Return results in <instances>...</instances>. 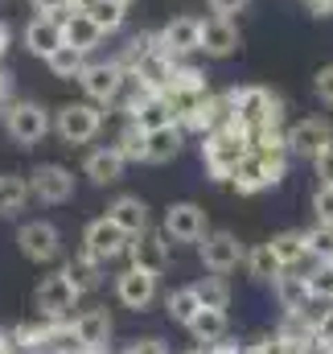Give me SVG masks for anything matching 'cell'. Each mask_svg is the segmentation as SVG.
I'll return each instance as SVG.
<instances>
[{
  "label": "cell",
  "instance_id": "ba28073f",
  "mask_svg": "<svg viewBox=\"0 0 333 354\" xmlns=\"http://www.w3.org/2000/svg\"><path fill=\"white\" fill-rule=\"evenodd\" d=\"M157 297H161V276H157V272H144V268L128 264L115 276V301H120L124 309L144 313V309L157 305Z\"/></svg>",
  "mask_w": 333,
  "mask_h": 354
},
{
  "label": "cell",
  "instance_id": "ee69618b",
  "mask_svg": "<svg viewBox=\"0 0 333 354\" xmlns=\"http://www.w3.org/2000/svg\"><path fill=\"white\" fill-rule=\"evenodd\" d=\"M313 169H317V177H321V185H333V145L313 161Z\"/></svg>",
  "mask_w": 333,
  "mask_h": 354
},
{
  "label": "cell",
  "instance_id": "cb8c5ba5",
  "mask_svg": "<svg viewBox=\"0 0 333 354\" xmlns=\"http://www.w3.org/2000/svg\"><path fill=\"white\" fill-rule=\"evenodd\" d=\"M185 136H181V124H169V128H153L149 132V145H144V165H169L177 161Z\"/></svg>",
  "mask_w": 333,
  "mask_h": 354
},
{
  "label": "cell",
  "instance_id": "8fae6325",
  "mask_svg": "<svg viewBox=\"0 0 333 354\" xmlns=\"http://www.w3.org/2000/svg\"><path fill=\"white\" fill-rule=\"evenodd\" d=\"M284 140H288V153H292V157L317 161V157H321V153L333 145V124H330V120H321V115L296 120V124L284 132Z\"/></svg>",
  "mask_w": 333,
  "mask_h": 354
},
{
  "label": "cell",
  "instance_id": "9a60e30c",
  "mask_svg": "<svg viewBox=\"0 0 333 354\" xmlns=\"http://www.w3.org/2000/svg\"><path fill=\"white\" fill-rule=\"evenodd\" d=\"M29 181H33V198L46 206H62L75 198V174L66 165H37L29 169Z\"/></svg>",
  "mask_w": 333,
  "mask_h": 354
},
{
  "label": "cell",
  "instance_id": "8992f818",
  "mask_svg": "<svg viewBox=\"0 0 333 354\" xmlns=\"http://www.w3.org/2000/svg\"><path fill=\"white\" fill-rule=\"evenodd\" d=\"M128 248H132V235L124 227H115L107 214L95 218V223H86V231H83V256L86 260L107 268V264H115L120 256H128Z\"/></svg>",
  "mask_w": 333,
  "mask_h": 354
},
{
  "label": "cell",
  "instance_id": "681fc988",
  "mask_svg": "<svg viewBox=\"0 0 333 354\" xmlns=\"http://www.w3.org/2000/svg\"><path fill=\"white\" fill-rule=\"evenodd\" d=\"M107 354H111V351H107ZM120 354H124V351H120Z\"/></svg>",
  "mask_w": 333,
  "mask_h": 354
},
{
  "label": "cell",
  "instance_id": "7a4b0ae2",
  "mask_svg": "<svg viewBox=\"0 0 333 354\" xmlns=\"http://www.w3.org/2000/svg\"><path fill=\"white\" fill-rule=\"evenodd\" d=\"M288 140H276V145H259V149H251V157L235 169L231 177V185L251 198V194H263V189H276L284 174H288Z\"/></svg>",
  "mask_w": 333,
  "mask_h": 354
},
{
  "label": "cell",
  "instance_id": "d6986e66",
  "mask_svg": "<svg viewBox=\"0 0 333 354\" xmlns=\"http://www.w3.org/2000/svg\"><path fill=\"white\" fill-rule=\"evenodd\" d=\"M70 330H75V346L79 351L107 354V342H111V317H107V309H83V313H75Z\"/></svg>",
  "mask_w": 333,
  "mask_h": 354
},
{
  "label": "cell",
  "instance_id": "60d3db41",
  "mask_svg": "<svg viewBox=\"0 0 333 354\" xmlns=\"http://www.w3.org/2000/svg\"><path fill=\"white\" fill-rule=\"evenodd\" d=\"M214 17H235V12H247L251 0H206Z\"/></svg>",
  "mask_w": 333,
  "mask_h": 354
},
{
  "label": "cell",
  "instance_id": "9c48e42d",
  "mask_svg": "<svg viewBox=\"0 0 333 354\" xmlns=\"http://www.w3.org/2000/svg\"><path fill=\"white\" fill-rule=\"evenodd\" d=\"M17 248L29 264H54L62 256V231L50 223V218H33V223H21L17 231Z\"/></svg>",
  "mask_w": 333,
  "mask_h": 354
},
{
  "label": "cell",
  "instance_id": "f6af8a7d",
  "mask_svg": "<svg viewBox=\"0 0 333 354\" xmlns=\"http://www.w3.org/2000/svg\"><path fill=\"white\" fill-rule=\"evenodd\" d=\"M313 334H317L321 342H333V309H325V313L313 317Z\"/></svg>",
  "mask_w": 333,
  "mask_h": 354
},
{
  "label": "cell",
  "instance_id": "44dd1931",
  "mask_svg": "<svg viewBox=\"0 0 333 354\" xmlns=\"http://www.w3.org/2000/svg\"><path fill=\"white\" fill-rule=\"evenodd\" d=\"M128 169V157L115 149V145H99V149H91L83 161V174L95 181V185H115L120 177Z\"/></svg>",
  "mask_w": 333,
  "mask_h": 354
},
{
  "label": "cell",
  "instance_id": "7402d4cb",
  "mask_svg": "<svg viewBox=\"0 0 333 354\" xmlns=\"http://www.w3.org/2000/svg\"><path fill=\"white\" fill-rule=\"evenodd\" d=\"M62 33H66V46H75V50H83V54L99 50L103 37H107V33L95 25V17H91L86 8H70V12L62 17Z\"/></svg>",
  "mask_w": 333,
  "mask_h": 354
},
{
  "label": "cell",
  "instance_id": "30bf717a",
  "mask_svg": "<svg viewBox=\"0 0 333 354\" xmlns=\"http://www.w3.org/2000/svg\"><path fill=\"white\" fill-rule=\"evenodd\" d=\"M198 256H202V268L206 272H218V276H227V272H235L239 264H247V248L239 243L235 231H210L198 243Z\"/></svg>",
  "mask_w": 333,
  "mask_h": 354
},
{
  "label": "cell",
  "instance_id": "b9f144b4",
  "mask_svg": "<svg viewBox=\"0 0 333 354\" xmlns=\"http://www.w3.org/2000/svg\"><path fill=\"white\" fill-rule=\"evenodd\" d=\"M0 354H25L17 326H0Z\"/></svg>",
  "mask_w": 333,
  "mask_h": 354
},
{
  "label": "cell",
  "instance_id": "c3c4849f",
  "mask_svg": "<svg viewBox=\"0 0 333 354\" xmlns=\"http://www.w3.org/2000/svg\"><path fill=\"white\" fill-rule=\"evenodd\" d=\"M189 354H210V346H198V351H189Z\"/></svg>",
  "mask_w": 333,
  "mask_h": 354
},
{
  "label": "cell",
  "instance_id": "4fadbf2b",
  "mask_svg": "<svg viewBox=\"0 0 333 354\" xmlns=\"http://www.w3.org/2000/svg\"><path fill=\"white\" fill-rule=\"evenodd\" d=\"M124 83H128V71L120 62H91L79 79V87L86 91L91 103H120Z\"/></svg>",
  "mask_w": 333,
  "mask_h": 354
},
{
  "label": "cell",
  "instance_id": "5b68a950",
  "mask_svg": "<svg viewBox=\"0 0 333 354\" xmlns=\"http://www.w3.org/2000/svg\"><path fill=\"white\" fill-rule=\"evenodd\" d=\"M79 297H83V292H79V284L70 280L66 268L41 276V284L33 288V305H37L41 322H66V317L79 309Z\"/></svg>",
  "mask_w": 333,
  "mask_h": 354
},
{
  "label": "cell",
  "instance_id": "6da1fadb",
  "mask_svg": "<svg viewBox=\"0 0 333 354\" xmlns=\"http://www.w3.org/2000/svg\"><path fill=\"white\" fill-rule=\"evenodd\" d=\"M231 103H235V124L251 136V145H276L284 140L280 132V120H284V99L267 87H235L231 91Z\"/></svg>",
  "mask_w": 333,
  "mask_h": 354
},
{
  "label": "cell",
  "instance_id": "5bb4252c",
  "mask_svg": "<svg viewBox=\"0 0 333 354\" xmlns=\"http://www.w3.org/2000/svg\"><path fill=\"white\" fill-rule=\"evenodd\" d=\"M243 46V33L235 25V17H206L202 21V54L222 62V58H235Z\"/></svg>",
  "mask_w": 333,
  "mask_h": 354
},
{
  "label": "cell",
  "instance_id": "e0dca14e",
  "mask_svg": "<svg viewBox=\"0 0 333 354\" xmlns=\"http://www.w3.org/2000/svg\"><path fill=\"white\" fill-rule=\"evenodd\" d=\"M161 50L173 58L202 54V17H173L161 29Z\"/></svg>",
  "mask_w": 333,
  "mask_h": 354
},
{
  "label": "cell",
  "instance_id": "52a82bcc",
  "mask_svg": "<svg viewBox=\"0 0 333 354\" xmlns=\"http://www.w3.org/2000/svg\"><path fill=\"white\" fill-rule=\"evenodd\" d=\"M99 128H103V111L95 107V103H62L58 111H54V132H58V140L62 145H91L95 136H99Z\"/></svg>",
  "mask_w": 333,
  "mask_h": 354
},
{
  "label": "cell",
  "instance_id": "74e56055",
  "mask_svg": "<svg viewBox=\"0 0 333 354\" xmlns=\"http://www.w3.org/2000/svg\"><path fill=\"white\" fill-rule=\"evenodd\" d=\"M313 214L321 227H333V185H317L313 189Z\"/></svg>",
  "mask_w": 333,
  "mask_h": 354
},
{
  "label": "cell",
  "instance_id": "ac0fdd59",
  "mask_svg": "<svg viewBox=\"0 0 333 354\" xmlns=\"http://www.w3.org/2000/svg\"><path fill=\"white\" fill-rule=\"evenodd\" d=\"M169 248H173V239H169L165 231H144V235H136L132 239V248H128V260L136 268H144V272H157V276H165L169 268Z\"/></svg>",
  "mask_w": 333,
  "mask_h": 354
},
{
  "label": "cell",
  "instance_id": "603a6c76",
  "mask_svg": "<svg viewBox=\"0 0 333 354\" xmlns=\"http://www.w3.org/2000/svg\"><path fill=\"white\" fill-rule=\"evenodd\" d=\"M33 202L29 174H0V218H17Z\"/></svg>",
  "mask_w": 333,
  "mask_h": 354
},
{
  "label": "cell",
  "instance_id": "f546056e",
  "mask_svg": "<svg viewBox=\"0 0 333 354\" xmlns=\"http://www.w3.org/2000/svg\"><path fill=\"white\" fill-rule=\"evenodd\" d=\"M247 272H251V280H259V284H276L284 276V264L276 260L272 243H259V248L247 252Z\"/></svg>",
  "mask_w": 333,
  "mask_h": 354
},
{
  "label": "cell",
  "instance_id": "83f0119b",
  "mask_svg": "<svg viewBox=\"0 0 333 354\" xmlns=\"http://www.w3.org/2000/svg\"><path fill=\"white\" fill-rule=\"evenodd\" d=\"M227 330H231L227 309H202V313L193 317V326H189V334H193L198 346H214V342H222Z\"/></svg>",
  "mask_w": 333,
  "mask_h": 354
},
{
  "label": "cell",
  "instance_id": "e575fe53",
  "mask_svg": "<svg viewBox=\"0 0 333 354\" xmlns=\"http://www.w3.org/2000/svg\"><path fill=\"white\" fill-rule=\"evenodd\" d=\"M305 243H309V260L313 264H333V227H313L305 231Z\"/></svg>",
  "mask_w": 333,
  "mask_h": 354
},
{
  "label": "cell",
  "instance_id": "3957f363",
  "mask_svg": "<svg viewBox=\"0 0 333 354\" xmlns=\"http://www.w3.org/2000/svg\"><path fill=\"white\" fill-rule=\"evenodd\" d=\"M251 149H255V145H251V136L239 128V124L202 136V165H206L210 181H231L235 169L251 157Z\"/></svg>",
  "mask_w": 333,
  "mask_h": 354
},
{
  "label": "cell",
  "instance_id": "8d00e7d4",
  "mask_svg": "<svg viewBox=\"0 0 333 354\" xmlns=\"http://www.w3.org/2000/svg\"><path fill=\"white\" fill-rule=\"evenodd\" d=\"M66 272H70V280L79 284V292H91V288H99V272H103V264L86 260L83 252H79V260H70V264H66Z\"/></svg>",
  "mask_w": 333,
  "mask_h": 354
},
{
  "label": "cell",
  "instance_id": "7bdbcfd3",
  "mask_svg": "<svg viewBox=\"0 0 333 354\" xmlns=\"http://www.w3.org/2000/svg\"><path fill=\"white\" fill-rule=\"evenodd\" d=\"M29 8H33V12H46V17H54V12L75 8V0H29Z\"/></svg>",
  "mask_w": 333,
  "mask_h": 354
},
{
  "label": "cell",
  "instance_id": "f35d334b",
  "mask_svg": "<svg viewBox=\"0 0 333 354\" xmlns=\"http://www.w3.org/2000/svg\"><path fill=\"white\" fill-rule=\"evenodd\" d=\"M313 91H317V99H321L325 107H333V62L317 71V79H313Z\"/></svg>",
  "mask_w": 333,
  "mask_h": 354
},
{
  "label": "cell",
  "instance_id": "f1b7e54d",
  "mask_svg": "<svg viewBox=\"0 0 333 354\" xmlns=\"http://www.w3.org/2000/svg\"><path fill=\"white\" fill-rule=\"evenodd\" d=\"M267 243H272V252H276V260L284 264V272H292V268H301V264H305V256H309V243H305V231H280V235H272Z\"/></svg>",
  "mask_w": 333,
  "mask_h": 354
},
{
  "label": "cell",
  "instance_id": "277c9868",
  "mask_svg": "<svg viewBox=\"0 0 333 354\" xmlns=\"http://www.w3.org/2000/svg\"><path fill=\"white\" fill-rule=\"evenodd\" d=\"M4 128H8V136H12L17 149H33V145H41L54 132V115L37 99H17L4 111Z\"/></svg>",
  "mask_w": 333,
  "mask_h": 354
},
{
  "label": "cell",
  "instance_id": "7dc6e473",
  "mask_svg": "<svg viewBox=\"0 0 333 354\" xmlns=\"http://www.w3.org/2000/svg\"><path fill=\"white\" fill-rule=\"evenodd\" d=\"M8 37H12V29L0 21V58H4V50H8Z\"/></svg>",
  "mask_w": 333,
  "mask_h": 354
},
{
  "label": "cell",
  "instance_id": "2e32d148",
  "mask_svg": "<svg viewBox=\"0 0 333 354\" xmlns=\"http://www.w3.org/2000/svg\"><path fill=\"white\" fill-rule=\"evenodd\" d=\"M25 50L33 54V58H50V54H58L62 46H66V33H62V21L58 17H46V12H37L29 25H25Z\"/></svg>",
  "mask_w": 333,
  "mask_h": 354
},
{
  "label": "cell",
  "instance_id": "4316f807",
  "mask_svg": "<svg viewBox=\"0 0 333 354\" xmlns=\"http://www.w3.org/2000/svg\"><path fill=\"white\" fill-rule=\"evenodd\" d=\"M272 288H276V297H280V309H284V313H305V305L313 301V297H309V284H305V276H296V268H292V272H284Z\"/></svg>",
  "mask_w": 333,
  "mask_h": 354
},
{
  "label": "cell",
  "instance_id": "484cf974",
  "mask_svg": "<svg viewBox=\"0 0 333 354\" xmlns=\"http://www.w3.org/2000/svg\"><path fill=\"white\" fill-rule=\"evenodd\" d=\"M165 313H169V322H177V326H185V330L193 326V317L202 313V297L193 292V284L165 292Z\"/></svg>",
  "mask_w": 333,
  "mask_h": 354
},
{
  "label": "cell",
  "instance_id": "d4e9b609",
  "mask_svg": "<svg viewBox=\"0 0 333 354\" xmlns=\"http://www.w3.org/2000/svg\"><path fill=\"white\" fill-rule=\"evenodd\" d=\"M132 124H140L144 132H153V128H169V124H177V111H173V103H169V95H144L140 99V107L128 115Z\"/></svg>",
  "mask_w": 333,
  "mask_h": 354
},
{
  "label": "cell",
  "instance_id": "1f68e13d",
  "mask_svg": "<svg viewBox=\"0 0 333 354\" xmlns=\"http://www.w3.org/2000/svg\"><path fill=\"white\" fill-rule=\"evenodd\" d=\"M193 292L202 297V309H227V305H231V284H227L218 272L198 276V280H193Z\"/></svg>",
  "mask_w": 333,
  "mask_h": 354
},
{
  "label": "cell",
  "instance_id": "ffe728a7",
  "mask_svg": "<svg viewBox=\"0 0 333 354\" xmlns=\"http://www.w3.org/2000/svg\"><path fill=\"white\" fill-rule=\"evenodd\" d=\"M107 218L115 223V227H124L132 239L136 235H144L149 227H153V214H149V202L140 198V194H120L111 206H107Z\"/></svg>",
  "mask_w": 333,
  "mask_h": 354
},
{
  "label": "cell",
  "instance_id": "7c38bea8",
  "mask_svg": "<svg viewBox=\"0 0 333 354\" xmlns=\"http://www.w3.org/2000/svg\"><path fill=\"white\" fill-rule=\"evenodd\" d=\"M173 243H202L210 235V223H206V210L198 202H173L165 210V223H161Z\"/></svg>",
  "mask_w": 333,
  "mask_h": 354
},
{
  "label": "cell",
  "instance_id": "d590c367",
  "mask_svg": "<svg viewBox=\"0 0 333 354\" xmlns=\"http://www.w3.org/2000/svg\"><path fill=\"white\" fill-rule=\"evenodd\" d=\"M144 145H149V132L140 128V124H132L128 120V128L120 132V140H115V149L128 157V161H144Z\"/></svg>",
  "mask_w": 333,
  "mask_h": 354
},
{
  "label": "cell",
  "instance_id": "4dcf8cb0",
  "mask_svg": "<svg viewBox=\"0 0 333 354\" xmlns=\"http://www.w3.org/2000/svg\"><path fill=\"white\" fill-rule=\"evenodd\" d=\"M46 66H50V75H54V79H83V71L91 66V62H86L83 50L62 46L58 54H50V58H46Z\"/></svg>",
  "mask_w": 333,
  "mask_h": 354
},
{
  "label": "cell",
  "instance_id": "bcb514c9",
  "mask_svg": "<svg viewBox=\"0 0 333 354\" xmlns=\"http://www.w3.org/2000/svg\"><path fill=\"white\" fill-rule=\"evenodd\" d=\"M296 354H333V342H321V338L313 334V338H309V342H305Z\"/></svg>",
  "mask_w": 333,
  "mask_h": 354
},
{
  "label": "cell",
  "instance_id": "836d02e7",
  "mask_svg": "<svg viewBox=\"0 0 333 354\" xmlns=\"http://www.w3.org/2000/svg\"><path fill=\"white\" fill-rule=\"evenodd\" d=\"M305 284H309V297L313 301L333 305V264H313L305 272Z\"/></svg>",
  "mask_w": 333,
  "mask_h": 354
},
{
  "label": "cell",
  "instance_id": "ab89813d",
  "mask_svg": "<svg viewBox=\"0 0 333 354\" xmlns=\"http://www.w3.org/2000/svg\"><path fill=\"white\" fill-rule=\"evenodd\" d=\"M124 354H169V346L161 342V338H153V334H149V338L128 342V346H124Z\"/></svg>",
  "mask_w": 333,
  "mask_h": 354
},
{
  "label": "cell",
  "instance_id": "d6a6232c",
  "mask_svg": "<svg viewBox=\"0 0 333 354\" xmlns=\"http://www.w3.org/2000/svg\"><path fill=\"white\" fill-rule=\"evenodd\" d=\"M86 12L95 17V25H99L103 33H115V29L128 21V0H91Z\"/></svg>",
  "mask_w": 333,
  "mask_h": 354
}]
</instances>
